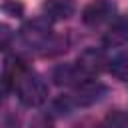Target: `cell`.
Wrapping results in <instances>:
<instances>
[{
  "instance_id": "cell-6",
  "label": "cell",
  "mask_w": 128,
  "mask_h": 128,
  "mask_svg": "<svg viewBox=\"0 0 128 128\" xmlns=\"http://www.w3.org/2000/svg\"><path fill=\"white\" fill-rule=\"evenodd\" d=\"M44 18L50 22H62L74 16L76 12V2L74 0H44L42 4Z\"/></svg>"
},
{
  "instance_id": "cell-2",
  "label": "cell",
  "mask_w": 128,
  "mask_h": 128,
  "mask_svg": "<svg viewBox=\"0 0 128 128\" xmlns=\"http://www.w3.org/2000/svg\"><path fill=\"white\" fill-rule=\"evenodd\" d=\"M20 38L28 48H46L48 42L52 40V28H50V20L46 18H36L30 20L28 24H24V28L20 30Z\"/></svg>"
},
{
  "instance_id": "cell-12",
  "label": "cell",
  "mask_w": 128,
  "mask_h": 128,
  "mask_svg": "<svg viewBox=\"0 0 128 128\" xmlns=\"http://www.w3.org/2000/svg\"><path fill=\"white\" fill-rule=\"evenodd\" d=\"M4 10H6V12H10L12 16H22L24 6H22L20 2H16V0H8V2L4 4Z\"/></svg>"
},
{
  "instance_id": "cell-3",
  "label": "cell",
  "mask_w": 128,
  "mask_h": 128,
  "mask_svg": "<svg viewBox=\"0 0 128 128\" xmlns=\"http://www.w3.org/2000/svg\"><path fill=\"white\" fill-rule=\"evenodd\" d=\"M116 16V4L112 0H92L82 10V22L90 28L112 22Z\"/></svg>"
},
{
  "instance_id": "cell-13",
  "label": "cell",
  "mask_w": 128,
  "mask_h": 128,
  "mask_svg": "<svg viewBox=\"0 0 128 128\" xmlns=\"http://www.w3.org/2000/svg\"><path fill=\"white\" fill-rule=\"evenodd\" d=\"M30 128H52V118L50 116H36L32 120Z\"/></svg>"
},
{
  "instance_id": "cell-4",
  "label": "cell",
  "mask_w": 128,
  "mask_h": 128,
  "mask_svg": "<svg viewBox=\"0 0 128 128\" xmlns=\"http://www.w3.org/2000/svg\"><path fill=\"white\" fill-rule=\"evenodd\" d=\"M74 64H76V68H78V72L82 74L84 80H90V78L98 76L104 68H108V60H106V56H104V52L100 48L82 50Z\"/></svg>"
},
{
  "instance_id": "cell-8",
  "label": "cell",
  "mask_w": 128,
  "mask_h": 128,
  "mask_svg": "<svg viewBox=\"0 0 128 128\" xmlns=\"http://www.w3.org/2000/svg\"><path fill=\"white\" fill-rule=\"evenodd\" d=\"M52 80L58 86H78L80 82H84L76 64H58L52 72Z\"/></svg>"
},
{
  "instance_id": "cell-7",
  "label": "cell",
  "mask_w": 128,
  "mask_h": 128,
  "mask_svg": "<svg viewBox=\"0 0 128 128\" xmlns=\"http://www.w3.org/2000/svg\"><path fill=\"white\" fill-rule=\"evenodd\" d=\"M108 32L104 34V44L110 48H120L128 42V20L124 16H114L112 22H108Z\"/></svg>"
},
{
  "instance_id": "cell-10",
  "label": "cell",
  "mask_w": 128,
  "mask_h": 128,
  "mask_svg": "<svg viewBox=\"0 0 128 128\" xmlns=\"http://www.w3.org/2000/svg\"><path fill=\"white\" fill-rule=\"evenodd\" d=\"M100 128H128V118L120 110H112L100 122Z\"/></svg>"
},
{
  "instance_id": "cell-9",
  "label": "cell",
  "mask_w": 128,
  "mask_h": 128,
  "mask_svg": "<svg viewBox=\"0 0 128 128\" xmlns=\"http://www.w3.org/2000/svg\"><path fill=\"white\" fill-rule=\"evenodd\" d=\"M108 70L114 78L128 82V50H120L108 60Z\"/></svg>"
},
{
  "instance_id": "cell-11",
  "label": "cell",
  "mask_w": 128,
  "mask_h": 128,
  "mask_svg": "<svg viewBox=\"0 0 128 128\" xmlns=\"http://www.w3.org/2000/svg\"><path fill=\"white\" fill-rule=\"evenodd\" d=\"M14 40V30L8 26V24H2L0 22V52L6 50Z\"/></svg>"
},
{
  "instance_id": "cell-5",
  "label": "cell",
  "mask_w": 128,
  "mask_h": 128,
  "mask_svg": "<svg viewBox=\"0 0 128 128\" xmlns=\"http://www.w3.org/2000/svg\"><path fill=\"white\" fill-rule=\"evenodd\" d=\"M106 92H108V88L102 82L90 78V80H84L78 86H74V92L70 94V100H72L74 108H78V106L84 108V106H92L98 100H102V96H106Z\"/></svg>"
},
{
  "instance_id": "cell-1",
  "label": "cell",
  "mask_w": 128,
  "mask_h": 128,
  "mask_svg": "<svg viewBox=\"0 0 128 128\" xmlns=\"http://www.w3.org/2000/svg\"><path fill=\"white\" fill-rule=\"evenodd\" d=\"M6 76L10 78L12 88L16 90L18 100L28 106V108H38L46 102L48 98V86L42 80L40 74H36L30 66H26V62L12 58L8 62L6 68Z\"/></svg>"
}]
</instances>
